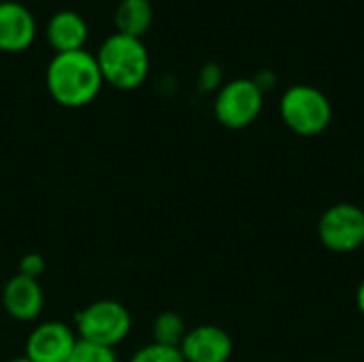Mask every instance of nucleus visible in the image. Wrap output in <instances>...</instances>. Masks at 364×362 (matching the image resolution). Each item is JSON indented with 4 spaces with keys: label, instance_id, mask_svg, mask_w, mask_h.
<instances>
[{
    "label": "nucleus",
    "instance_id": "obj_1",
    "mask_svg": "<svg viewBox=\"0 0 364 362\" xmlns=\"http://www.w3.org/2000/svg\"><path fill=\"white\" fill-rule=\"evenodd\" d=\"M102 83L96 55L85 49L55 53L45 70L49 96L66 109H81L96 100Z\"/></svg>",
    "mask_w": 364,
    "mask_h": 362
},
{
    "label": "nucleus",
    "instance_id": "obj_2",
    "mask_svg": "<svg viewBox=\"0 0 364 362\" xmlns=\"http://www.w3.org/2000/svg\"><path fill=\"white\" fill-rule=\"evenodd\" d=\"M102 81L115 90L130 92L145 83L149 75V51L136 36L111 34L96 53Z\"/></svg>",
    "mask_w": 364,
    "mask_h": 362
},
{
    "label": "nucleus",
    "instance_id": "obj_3",
    "mask_svg": "<svg viewBox=\"0 0 364 362\" xmlns=\"http://www.w3.org/2000/svg\"><path fill=\"white\" fill-rule=\"evenodd\" d=\"M279 115L294 134L318 137L333 122V105L322 90L301 83L282 94Z\"/></svg>",
    "mask_w": 364,
    "mask_h": 362
},
{
    "label": "nucleus",
    "instance_id": "obj_4",
    "mask_svg": "<svg viewBox=\"0 0 364 362\" xmlns=\"http://www.w3.org/2000/svg\"><path fill=\"white\" fill-rule=\"evenodd\" d=\"M132 331V316L119 301L100 299L77 314V335L105 348H115Z\"/></svg>",
    "mask_w": 364,
    "mask_h": 362
},
{
    "label": "nucleus",
    "instance_id": "obj_5",
    "mask_svg": "<svg viewBox=\"0 0 364 362\" xmlns=\"http://www.w3.org/2000/svg\"><path fill=\"white\" fill-rule=\"evenodd\" d=\"M264 107V92L254 79H232L215 92L213 115L228 130H243L252 126Z\"/></svg>",
    "mask_w": 364,
    "mask_h": 362
},
{
    "label": "nucleus",
    "instance_id": "obj_6",
    "mask_svg": "<svg viewBox=\"0 0 364 362\" xmlns=\"http://www.w3.org/2000/svg\"><path fill=\"white\" fill-rule=\"evenodd\" d=\"M322 245L335 254H352L364 247V209L354 203L328 207L318 222Z\"/></svg>",
    "mask_w": 364,
    "mask_h": 362
},
{
    "label": "nucleus",
    "instance_id": "obj_7",
    "mask_svg": "<svg viewBox=\"0 0 364 362\" xmlns=\"http://www.w3.org/2000/svg\"><path fill=\"white\" fill-rule=\"evenodd\" d=\"M79 335L68 324L51 320L36 324L26 339V358L32 362H66Z\"/></svg>",
    "mask_w": 364,
    "mask_h": 362
},
{
    "label": "nucleus",
    "instance_id": "obj_8",
    "mask_svg": "<svg viewBox=\"0 0 364 362\" xmlns=\"http://www.w3.org/2000/svg\"><path fill=\"white\" fill-rule=\"evenodd\" d=\"M186 362H228L235 344L228 331L215 324H200L188 331L179 346Z\"/></svg>",
    "mask_w": 364,
    "mask_h": 362
},
{
    "label": "nucleus",
    "instance_id": "obj_9",
    "mask_svg": "<svg viewBox=\"0 0 364 362\" xmlns=\"http://www.w3.org/2000/svg\"><path fill=\"white\" fill-rule=\"evenodd\" d=\"M36 38V19L32 11L19 2H0V51L21 53Z\"/></svg>",
    "mask_w": 364,
    "mask_h": 362
},
{
    "label": "nucleus",
    "instance_id": "obj_10",
    "mask_svg": "<svg viewBox=\"0 0 364 362\" xmlns=\"http://www.w3.org/2000/svg\"><path fill=\"white\" fill-rule=\"evenodd\" d=\"M4 312L17 322H32L45 307V294L38 280L26 275H13L2 290Z\"/></svg>",
    "mask_w": 364,
    "mask_h": 362
},
{
    "label": "nucleus",
    "instance_id": "obj_11",
    "mask_svg": "<svg viewBox=\"0 0 364 362\" xmlns=\"http://www.w3.org/2000/svg\"><path fill=\"white\" fill-rule=\"evenodd\" d=\"M87 34V21L77 11H58L45 28L47 43L55 53L83 49Z\"/></svg>",
    "mask_w": 364,
    "mask_h": 362
},
{
    "label": "nucleus",
    "instance_id": "obj_12",
    "mask_svg": "<svg viewBox=\"0 0 364 362\" xmlns=\"http://www.w3.org/2000/svg\"><path fill=\"white\" fill-rule=\"evenodd\" d=\"M113 21L115 32L141 38L154 21V6L149 0H122L115 9Z\"/></svg>",
    "mask_w": 364,
    "mask_h": 362
},
{
    "label": "nucleus",
    "instance_id": "obj_13",
    "mask_svg": "<svg viewBox=\"0 0 364 362\" xmlns=\"http://www.w3.org/2000/svg\"><path fill=\"white\" fill-rule=\"evenodd\" d=\"M188 331L190 329H188L186 320L177 312H162L151 324L154 344L168 346V348H179L181 341L186 339Z\"/></svg>",
    "mask_w": 364,
    "mask_h": 362
},
{
    "label": "nucleus",
    "instance_id": "obj_14",
    "mask_svg": "<svg viewBox=\"0 0 364 362\" xmlns=\"http://www.w3.org/2000/svg\"><path fill=\"white\" fill-rule=\"evenodd\" d=\"M66 362H117V354H115V348H105V346L79 339Z\"/></svg>",
    "mask_w": 364,
    "mask_h": 362
},
{
    "label": "nucleus",
    "instance_id": "obj_15",
    "mask_svg": "<svg viewBox=\"0 0 364 362\" xmlns=\"http://www.w3.org/2000/svg\"><path fill=\"white\" fill-rule=\"evenodd\" d=\"M128 362H186L179 348H168L160 344H147L139 348Z\"/></svg>",
    "mask_w": 364,
    "mask_h": 362
},
{
    "label": "nucleus",
    "instance_id": "obj_16",
    "mask_svg": "<svg viewBox=\"0 0 364 362\" xmlns=\"http://www.w3.org/2000/svg\"><path fill=\"white\" fill-rule=\"evenodd\" d=\"M222 87V68L218 64H207L198 73V90L200 92H218Z\"/></svg>",
    "mask_w": 364,
    "mask_h": 362
},
{
    "label": "nucleus",
    "instance_id": "obj_17",
    "mask_svg": "<svg viewBox=\"0 0 364 362\" xmlns=\"http://www.w3.org/2000/svg\"><path fill=\"white\" fill-rule=\"evenodd\" d=\"M45 273V258L41 254H26L21 260H19V275H26V277H32V280H38L41 275Z\"/></svg>",
    "mask_w": 364,
    "mask_h": 362
},
{
    "label": "nucleus",
    "instance_id": "obj_18",
    "mask_svg": "<svg viewBox=\"0 0 364 362\" xmlns=\"http://www.w3.org/2000/svg\"><path fill=\"white\" fill-rule=\"evenodd\" d=\"M356 307H358L360 316H363V318H364V280H363V282H360L358 290H356Z\"/></svg>",
    "mask_w": 364,
    "mask_h": 362
},
{
    "label": "nucleus",
    "instance_id": "obj_19",
    "mask_svg": "<svg viewBox=\"0 0 364 362\" xmlns=\"http://www.w3.org/2000/svg\"><path fill=\"white\" fill-rule=\"evenodd\" d=\"M9 362H32V361H28L26 356H19V358H13V361H9Z\"/></svg>",
    "mask_w": 364,
    "mask_h": 362
},
{
    "label": "nucleus",
    "instance_id": "obj_20",
    "mask_svg": "<svg viewBox=\"0 0 364 362\" xmlns=\"http://www.w3.org/2000/svg\"><path fill=\"white\" fill-rule=\"evenodd\" d=\"M0 2H4V0H0Z\"/></svg>",
    "mask_w": 364,
    "mask_h": 362
}]
</instances>
